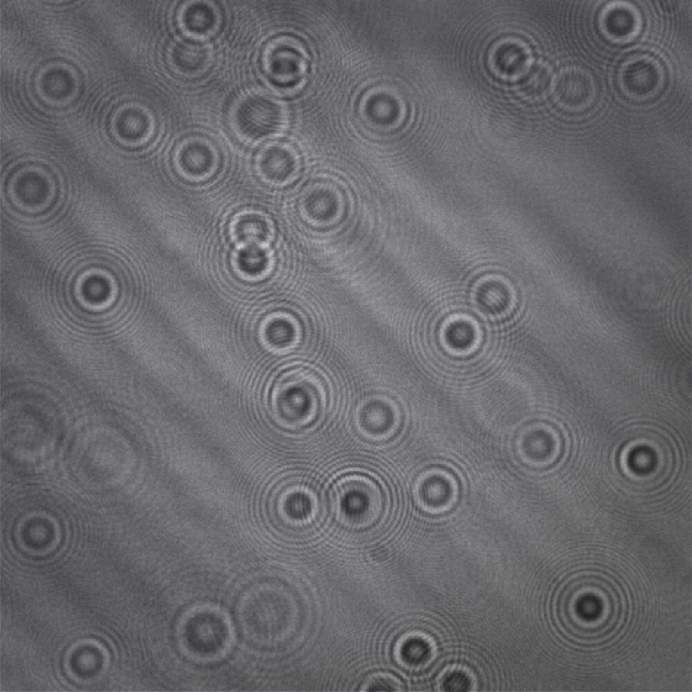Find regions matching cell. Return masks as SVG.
<instances>
[{
  "mask_svg": "<svg viewBox=\"0 0 692 692\" xmlns=\"http://www.w3.org/2000/svg\"><path fill=\"white\" fill-rule=\"evenodd\" d=\"M625 603L617 583L605 574L572 576L559 590L554 612L561 630L581 643H597L612 636L624 620Z\"/></svg>",
  "mask_w": 692,
  "mask_h": 692,
  "instance_id": "cell-1",
  "label": "cell"
},
{
  "mask_svg": "<svg viewBox=\"0 0 692 692\" xmlns=\"http://www.w3.org/2000/svg\"><path fill=\"white\" fill-rule=\"evenodd\" d=\"M282 120L279 105L270 98L252 95L237 106L234 123L243 137L257 139L274 132Z\"/></svg>",
  "mask_w": 692,
  "mask_h": 692,
  "instance_id": "cell-2",
  "label": "cell"
},
{
  "mask_svg": "<svg viewBox=\"0 0 692 692\" xmlns=\"http://www.w3.org/2000/svg\"><path fill=\"white\" fill-rule=\"evenodd\" d=\"M664 81L661 64L649 57H639L626 63L619 73L623 91L635 98L648 97L659 91Z\"/></svg>",
  "mask_w": 692,
  "mask_h": 692,
  "instance_id": "cell-3",
  "label": "cell"
},
{
  "mask_svg": "<svg viewBox=\"0 0 692 692\" xmlns=\"http://www.w3.org/2000/svg\"><path fill=\"white\" fill-rule=\"evenodd\" d=\"M555 94L563 107L569 110L584 109L592 102L595 95L594 79L583 69L568 68L557 80Z\"/></svg>",
  "mask_w": 692,
  "mask_h": 692,
  "instance_id": "cell-4",
  "label": "cell"
},
{
  "mask_svg": "<svg viewBox=\"0 0 692 692\" xmlns=\"http://www.w3.org/2000/svg\"><path fill=\"white\" fill-rule=\"evenodd\" d=\"M216 153L206 142L185 144L176 154L178 170L185 177L199 179L210 175L216 165Z\"/></svg>",
  "mask_w": 692,
  "mask_h": 692,
  "instance_id": "cell-5",
  "label": "cell"
},
{
  "mask_svg": "<svg viewBox=\"0 0 692 692\" xmlns=\"http://www.w3.org/2000/svg\"><path fill=\"white\" fill-rule=\"evenodd\" d=\"M268 224L263 216L254 212H246L234 219L231 233L236 243L242 245H257L266 239Z\"/></svg>",
  "mask_w": 692,
  "mask_h": 692,
  "instance_id": "cell-6",
  "label": "cell"
},
{
  "mask_svg": "<svg viewBox=\"0 0 692 692\" xmlns=\"http://www.w3.org/2000/svg\"><path fill=\"white\" fill-rule=\"evenodd\" d=\"M207 59V49L195 41H181L174 49V62L181 70H199L205 65Z\"/></svg>",
  "mask_w": 692,
  "mask_h": 692,
  "instance_id": "cell-7",
  "label": "cell"
},
{
  "mask_svg": "<svg viewBox=\"0 0 692 692\" xmlns=\"http://www.w3.org/2000/svg\"><path fill=\"white\" fill-rule=\"evenodd\" d=\"M440 684L441 689L445 691H467L471 689V680L467 673L455 669L446 673Z\"/></svg>",
  "mask_w": 692,
  "mask_h": 692,
  "instance_id": "cell-8",
  "label": "cell"
},
{
  "mask_svg": "<svg viewBox=\"0 0 692 692\" xmlns=\"http://www.w3.org/2000/svg\"><path fill=\"white\" fill-rule=\"evenodd\" d=\"M279 55H277L272 59L270 64V72L277 78L281 76V80L283 76L289 78L298 73L299 64L295 58H292L290 53L286 51L280 52Z\"/></svg>",
  "mask_w": 692,
  "mask_h": 692,
  "instance_id": "cell-9",
  "label": "cell"
},
{
  "mask_svg": "<svg viewBox=\"0 0 692 692\" xmlns=\"http://www.w3.org/2000/svg\"><path fill=\"white\" fill-rule=\"evenodd\" d=\"M202 6L189 10L185 17V24L195 32H204L208 30L213 22L214 16L211 10L207 7L200 17Z\"/></svg>",
  "mask_w": 692,
  "mask_h": 692,
  "instance_id": "cell-10",
  "label": "cell"
},
{
  "mask_svg": "<svg viewBox=\"0 0 692 692\" xmlns=\"http://www.w3.org/2000/svg\"><path fill=\"white\" fill-rule=\"evenodd\" d=\"M397 680L388 674H376L371 677L366 684L368 691H397L400 689Z\"/></svg>",
  "mask_w": 692,
  "mask_h": 692,
  "instance_id": "cell-11",
  "label": "cell"
}]
</instances>
